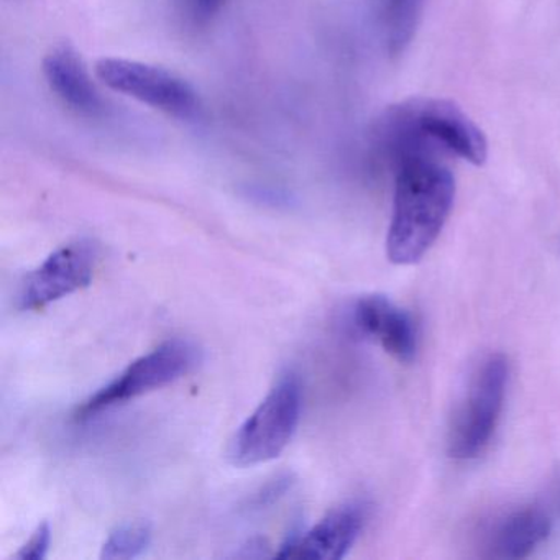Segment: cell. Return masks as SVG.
<instances>
[{
    "instance_id": "cell-7",
    "label": "cell",
    "mask_w": 560,
    "mask_h": 560,
    "mask_svg": "<svg viewBox=\"0 0 560 560\" xmlns=\"http://www.w3.org/2000/svg\"><path fill=\"white\" fill-rule=\"evenodd\" d=\"M97 260L100 252L90 241L58 248L25 280L21 293L22 310H44L48 304L90 287Z\"/></svg>"
},
{
    "instance_id": "cell-10",
    "label": "cell",
    "mask_w": 560,
    "mask_h": 560,
    "mask_svg": "<svg viewBox=\"0 0 560 560\" xmlns=\"http://www.w3.org/2000/svg\"><path fill=\"white\" fill-rule=\"evenodd\" d=\"M44 77L51 93L78 116L97 119L107 106L83 58L70 45H58L44 58Z\"/></svg>"
},
{
    "instance_id": "cell-13",
    "label": "cell",
    "mask_w": 560,
    "mask_h": 560,
    "mask_svg": "<svg viewBox=\"0 0 560 560\" xmlns=\"http://www.w3.org/2000/svg\"><path fill=\"white\" fill-rule=\"evenodd\" d=\"M152 527L145 521H133L117 527L103 546V559H133L149 547Z\"/></svg>"
},
{
    "instance_id": "cell-11",
    "label": "cell",
    "mask_w": 560,
    "mask_h": 560,
    "mask_svg": "<svg viewBox=\"0 0 560 560\" xmlns=\"http://www.w3.org/2000/svg\"><path fill=\"white\" fill-rule=\"evenodd\" d=\"M549 514L527 506L501 517L488 536V556L494 559H524L550 534Z\"/></svg>"
},
{
    "instance_id": "cell-12",
    "label": "cell",
    "mask_w": 560,
    "mask_h": 560,
    "mask_svg": "<svg viewBox=\"0 0 560 560\" xmlns=\"http://www.w3.org/2000/svg\"><path fill=\"white\" fill-rule=\"evenodd\" d=\"M424 5L425 0H382L383 32L389 54L401 55L411 44Z\"/></svg>"
},
{
    "instance_id": "cell-6",
    "label": "cell",
    "mask_w": 560,
    "mask_h": 560,
    "mask_svg": "<svg viewBox=\"0 0 560 560\" xmlns=\"http://www.w3.org/2000/svg\"><path fill=\"white\" fill-rule=\"evenodd\" d=\"M96 77L109 90L168 116L189 120L201 113V100L195 88L165 68L124 58H103L96 63Z\"/></svg>"
},
{
    "instance_id": "cell-15",
    "label": "cell",
    "mask_w": 560,
    "mask_h": 560,
    "mask_svg": "<svg viewBox=\"0 0 560 560\" xmlns=\"http://www.w3.org/2000/svg\"><path fill=\"white\" fill-rule=\"evenodd\" d=\"M51 542V530L47 523L40 524L34 530L27 542L21 547L15 559L21 560H42L47 557L48 547Z\"/></svg>"
},
{
    "instance_id": "cell-4",
    "label": "cell",
    "mask_w": 560,
    "mask_h": 560,
    "mask_svg": "<svg viewBox=\"0 0 560 560\" xmlns=\"http://www.w3.org/2000/svg\"><path fill=\"white\" fill-rule=\"evenodd\" d=\"M303 408V389L293 373L281 376L258 408L235 432L229 457L237 467L275 460L296 432Z\"/></svg>"
},
{
    "instance_id": "cell-3",
    "label": "cell",
    "mask_w": 560,
    "mask_h": 560,
    "mask_svg": "<svg viewBox=\"0 0 560 560\" xmlns=\"http://www.w3.org/2000/svg\"><path fill=\"white\" fill-rule=\"evenodd\" d=\"M508 378L510 365L503 353H490L478 363L448 429L451 457L471 460L490 445L503 411Z\"/></svg>"
},
{
    "instance_id": "cell-2",
    "label": "cell",
    "mask_w": 560,
    "mask_h": 560,
    "mask_svg": "<svg viewBox=\"0 0 560 560\" xmlns=\"http://www.w3.org/2000/svg\"><path fill=\"white\" fill-rule=\"evenodd\" d=\"M375 152L395 163L406 153L448 152L471 165H483L488 143L474 120L445 100H418L389 106L373 129Z\"/></svg>"
},
{
    "instance_id": "cell-16",
    "label": "cell",
    "mask_w": 560,
    "mask_h": 560,
    "mask_svg": "<svg viewBox=\"0 0 560 560\" xmlns=\"http://www.w3.org/2000/svg\"><path fill=\"white\" fill-rule=\"evenodd\" d=\"M552 493H553L552 494L553 503H556L560 510V477H559V480L556 481V487H553Z\"/></svg>"
},
{
    "instance_id": "cell-5",
    "label": "cell",
    "mask_w": 560,
    "mask_h": 560,
    "mask_svg": "<svg viewBox=\"0 0 560 560\" xmlns=\"http://www.w3.org/2000/svg\"><path fill=\"white\" fill-rule=\"evenodd\" d=\"M201 362V350L188 339H172L133 360L109 385L103 386L78 409V419L93 418L113 406L163 388L191 373Z\"/></svg>"
},
{
    "instance_id": "cell-9",
    "label": "cell",
    "mask_w": 560,
    "mask_h": 560,
    "mask_svg": "<svg viewBox=\"0 0 560 560\" xmlns=\"http://www.w3.org/2000/svg\"><path fill=\"white\" fill-rule=\"evenodd\" d=\"M353 324L398 362L409 363L416 359L419 332L415 317L389 298L382 294L360 298L353 306Z\"/></svg>"
},
{
    "instance_id": "cell-1",
    "label": "cell",
    "mask_w": 560,
    "mask_h": 560,
    "mask_svg": "<svg viewBox=\"0 0 560 560\" xmlns=\"http://www.w3.org/2000/svg\"><path fill=\"white\" fill-rule=\"evenodd\" d=\"M395 196L386 255L395 265H415L435 244L455 199V178L438 152H411L393 163Z\"/></svg>"
},
{
    "instance_id": "cell-8",
    "label": "cell",
    "mask_w": 560,
    "mask_h": 560,
    "mask_svg": "<svg viewBox=\"0 0 560 560\" xmlns=\"http://www.w3.org/2000/svg\"><path fill=\"white\" fill-rule=\"evenodd\" d=\"M365 523V504L357 501L342 504L330 511L306 533L291 537L281 546L277 556L293 559H342L359 539Z\"/></svg>"
},
{
    "instance_id": "cell-14",
    "label": "cell",
    "mask_w": 560,
    "mask_h": 560,
    "mask_svg": "<svg viewBox=\"0 0 560 560\" xmlns=\"http://www.w3.org/2000/svg\"><path fill=\"white\" fill-rule=\"evenodd\" d=\"M228 0H179L183 18L192 28H205L218 18Z\"/></svg>"
}]
</instances>
